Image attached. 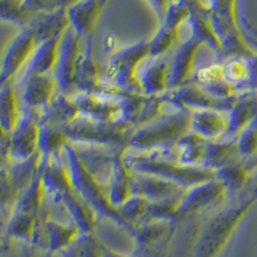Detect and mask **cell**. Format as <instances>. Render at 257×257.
Returning a JSON list of instances; mask_svg holds the SVG:
<instances>
[{
  "mask_svg": "<svg viewBox=\"0 0 257 257\" xmlns=\"http://www.w3.org/2000/svg\"><path fill=\"white\" fill-rule=\"evenodd\" d=\"M123 161L132 173L158 176L178 183L184 188L206 183L216 178L215 170L207 169L205 166L180 165L170 156L167 149L149 152L138 151V153H128L127 149H125Z\"/></svg>",
  "mask_w": 257,
  "mask_h": 257,
  "instance_id": "6da1fadb",
  "label": "cell"
},
{
  "mask_svg": "<svg viewBox=\"0 0 257 257\" xmlns=\"http://www.w3.org/2000/svg\"><path fill=\"white\" fill-rule=\"evenodd\" d=\"M190 133V112L175 109L128 134L127 148L141 152L169 149Z\"/></svg>",
  "mask_w": 257,
  "mask_h": 257,
  "instance_id": "7a4b0ae2",
  "label": "cell"
},
{
  "mask_svg": "<svg viewBox=\"0 0 257 257\" xmlns=\"http://www.w3.org/2000/svg\"><path fill=\"white\" fill-rule=\"evenodd\" d=\"M63 155L73 187L81 198L90 206L91 210L107 219L113 220L114 222L122 225L125 228L132 229V225L123 219L120 211L109 201L107 188L82 164L81 158L77 155L76 149L73 148L71 142L64 147Z\"/></svg>",
  "mask_w": 257,
  "mask_h": 257,
  "instance_id": "3957f363",
  "label": "cell"
},
{
  "mask_svg": "<svg viewBox=\"0 0 257 257\" xmlns=\"http://www.w3.org/2000/svg\"><path fill=\"white\" fill-rule=\"evenodd\" d=\"M254 202L253 198H249L217 212L202 230L194 248V257L219 256Z\"/></svg>",
  "mask_w": 257,
  "mask_h": 257,
  "instance_id": "277c9868",
  "label": "cell"
},
{
  "mask_svg": "<svg viewBox=\"0 0 257 257\" xmlns=\"http://www.w3.org/2000/svg\"><path fill=\"white\" fill-rule=\"evenodd\" d=\"M43 169H44V161H41L38 174L31 181V184L22 192L11 213L7 233L13 239L30 242L36 235L39 213L43 205V199L45 198Z\"/></svg>",
  "mask_w": 257,
  "mask_h": 257,
  "instance_id": "5b68a950",
  "label": "cell"
},
{
  "mask_svg": "<svg viewBox=\"0 0 257 257\" xmlns=\"http://www.w3.org/2000/svg\"><path fill=\"white\" fill-rule=\"evenodd\" d=\"M70 141L77 143L102 144V146H120L128 141V128L112 122L95 120L80 113L76 118L63 126Z\"/></svg>",
  "mask_w": 257,
  "mask_h": 257,
  "instance_id": "8992f818",
  "label": "cell"
},
{
  "mask_svg": "<svg viewBox=\"0 0 257 257\" xmlns=\"http://www.w3.org/2000/svg\"><path fill=\"white\" fill-rule=\"evenodd\" d=\"M148 56L149 43L121 48L114 53L107 67L108 88L122 91H133V88H139L137 84L138 68Z\"/></svg>",
  "mask_w": 257,
  "mask_h": 257,
  "instance_id": "52a82bcc",
  "label": "cell"
},
{
  "mask_svg": "<svg viewBox=\"0 0 257 257\" xmlns=\"http://www.w3.org/2000/svg\"><path fill=\"white\" fill-rule=\"evenodd\" d=\"M164 99L175 108L193 112L201 109H216V111L228 112L233 107L235 99L222 100L208 93L203 86L197 82L181 85L179 88L170 89L162 94Z\"/></svg>",
  "mask_w": 257,
  "mask_h": 257,
  "instance_id": "ba28073f",
  "label": "cell"
},
{
  "mask_svg": "<svg viewBox=\"0 0 257 257\" xmlns=\"http://www.w3.org/2000/svg\"><path fill=\"white\" fill-rule=\"evenodd\" d=\"M137 257H158L166 248L174 230V220H160L147 217L133 226Z\"/></svg>",
  "mask_w": 257,
  "mask_h": 257,
  "instance_id": "9c48e42d",
  "label": "cell"
},
{
  "mask_svg": "<svg viewBox=\"0 0 257 257\" xmlns=\"http://www.w3.org/2000/svg\"><path fill=\"white\" fill-rule=\"evenodd\" d=\"M32 109L24 107V113L15 132L8 138L9 164L24 162L39 155L40 121L36 120Z\"/></svg>",
  "mask_w": 257,
  "mask_h": 257,
  "instance_id": "30bf717a",
  "label": "cell"
},
{
  "mask_svg": "<svg viewBox=\"0 0 257 257\" xmlns=\"http://www.w3.org/2000/svg\"><path fill=\"white\" fill-rule=\"evenodd\" d=\"M80 36L72 26L68 27L62 35L59 44V56L54 76L58 81L59 93L66 95H73L76 93L75 76H76V66L80 57Z\"/></svg>",
  "mask_w": 257,
  "mask_h": 257,
  "instance_id": "8fae6325",
  "label": "cell"
},
{
  "mask_svg": "<svg viewBox=\"0 0 257 257\" xmlns=\"http://www.w3.org/2000/svg\"><path fill=\"white\" fill-rule=\"evenodd\" d=\"M226 189L221 181L216 178L208 180L206 183L193 185L187 188L184 194L179 201L178 210H176V219L189 216L194 212L210 208L217 205L220 201L226 197Z\"/></svg>",
  "mask_w": 257,
  "mask_h": 257,
  "instance_id": "7c38bea8",
  "label": "cell"
},
{
  "mask_svg": "<svg viewBox=\"0 0 257 257\" xmlns=\"http://www.w3.org/2000/svg\"><path fill=\"white\" fill-rule=\"evenodd\" d=\"M39 43L34 29L25 30L17 36L4 54L2 66V84L13 82L20 72L25 70Z\"/></svg>",
  "mask_w": 257,
  "mask_h": 257,
  "instance_id": "4fadbf2b",
  "label": "cell"
},
{
  "mask_svg": "<svg viewBox=\"0 0 257 257\" xmlns=\"http://www.w3.org/2000/svg\"><path fill=\"white\" fill-rule=\"evenodd\" d=\"M170 56H148L138 68L137 84L144 95H161L169 90Z\"/></svg>",
  "mask_w": 257,
  "mask_h": 257,
  "instance_id": "5bb4252c",
  "label": "cell"
},
{
  "mask_svg": "<svg viewBox=\"0 0 257 257\" xmlns=\"http://www.w3.org/2000/svg\"><path fill=\"white\" fill-rule=\"evenodd\" d=\"M22 84H24L22 100L25 107L35 112L43 111L47 113L59 90L58 81L54 73L36 75L27 79Z\"/></svg>",
  "mask_w": 257,
  "mask_h": 257,
  "instance_id": "9a60e30c",
  "label": "cell"
},
{
  "mask_svg": "<svg viewBox=\"0 0 257 257\" xmlns=\"http://www.w3.org/2000/svg\"><path fill=\"white\" fill-rule=\"evenodd\" d=\"M203 41L193 34L192 38L180 45L170 56L169 90L187 84L196 72V54Z\"/></svg>",
  "mask_w": 257,
  "mask_h": 257,
  "instance_id": "2e32d148",
  "label": "cell"
},
{
  "mask_svg": "<svg viewBox=\"0 0 257 257\" xmlns=\"http://www.w3.org/2000/svg\"><path fill=\"white\" fill-rule=\"evenodd\" d=\"M132 184L134 196L143 197L149 202L180 198L187 190V188L174 181L138 173H132Z\"/></svg>",
  "mask_w": 257,
  "mask_h": 257,
  "instance_id": "e0dca14e",
  "label": "cell"
},
{
  "mask_svg": "<svg viewBox=\"0 0 257 257\" xmlns=\"http://www.w3.org/2000/svg\"><path fill=\"white\" fill-rule=\"evenodd\" d=\"M190 132L210 142L222 139L229 133L228 114L216 109L190 112Z\"/></svg>",
  "mask_w": 257,
  "mask_h": 257,
  "instance_id": "ac0fdd59",
  "label": "cell"
},
{
  "mask_svg": "<svg viewBox=\"0 0 257 257\" xmlns=\"http://www.w3.org/2000/svg\"><path fill=\"white\" fill-rule=\"evenodd\" d=\"M61 39L62 36L50 39V40L40 43L38 45V48H36L34 54H32L31 59L29 61L25 70L22 71L24 76L18 79V84H22L27 79L36 76V75L54 73L57 67V62H58Z\"/></svg>",
  "mask_w": 257,
  "mask_h": 257,
  "instance_id": "d6986e66",
  "label": "cell"
},
{
  "mask_svg": "<svg viewBox=\"0 0 257 257\" xmlns=\"http://www.w3.org/2000/svg\"><path fill=\"white\" fill-rule=\"evenodd\" d=\"M207 143L208 141L190 132L167 151H169L170 156L180 165L203 166Z\"/></svg>",
  "mask_w": 257,
  "mask_h": 257,
  "instance_id": "ffe728a7",
  "label": "cell"
},
{
  "mask_svg": "<svg viewBox=\"0 0 257 257\" xmlns=\"http://www.w3.org/2000/svg\"><path fill=\"white\" fill-rule=\"evenodd\" d=\"M76 93H95L102 90L100 75L98 64L91 56L90 40L86 41L84 52L80 53L76 66V76H75Z\"/></svg>",
  "mask_w": 257,
  "mask_h": 257,
  "instance_id": "44dd1931",
  "label": "cell"
},
{
  "mask_svg": "<svg viewBox=\"0 0 257 257\" xmlns=\"http://www.w3.org/2000/svg\"><path fill=\"white\" fill-rule=\"evenodd\" d=\"M70 143V138L66 134L62 125L53 122L48 118L40 120L39 133V153L45 161L62 153L64 147Z\"/></svg>",
  "mask_w": 257,
  "mask_h": 257,
  "instance_id": "7402d4cb",
  "label": "cell"
},
{
  "mask_svg": "<svg viewBox=\"0 0 257 257\" xmlns=\"http://www.w3.org/2000/svg\"><path fill=\"white\" fill-rule=\"evenodd\" d=\"M108 198L112 205L118 210L128 199L134 197V190L132 184V171L127 169L123 161V155L114 164L109 183L107 185Z\"/></svg>",
  "mask_w": 257,
  "mask_h": 257,
  "instance_id": "603a6c76",
  "label": "cell"
},
{
  "mask_svg": "<svg viewBox=\"0 0 257 257\" xmlns=\"http://www.w3.org/2000/svg\"><path fill=\"white\" fill-rule=\"evenodd\" d=\"M24 108H21L13 82L2 84L0 95V125L4 137H11L20 123Z\"/></svg>",
  "mask_w": 257,
  "mask_h": 257,
  "instance_id": "cb8c5ba5",
  "label": "cell"
},
{
  "mask_svg": "<svg viewBox=\"0 0 257 257\" xmlns=\"http://www.w3.org/2000/svg\"><path fill=\"white\" fill-rule=\"evenodd\" d=\"M226 114L229 121L228 137L237 138L243 128L257 116V99L249 91L239 94Z\"/></svg>",
  "mask_w": 257,
  "mask_h": 257,
  "instance_id": "d4e9b609",
  "label": "cell"
},
{
  "mask_svg": "<svg viewBox=\"0 0 257 257\" xmlns=\"http://www.w3.org/2000/svg\"><path fill=\"white\" fill-rule=\"evenodd\" d=\"M45 233L49 251L57 252L67 248L71 244L79 240L84 235L81 229L73 221L70 224H62L54 219H48L45 221Z\"/></svg>",
  "mask_w": 257,
  "mask_h": 257,
  "instance_id": "484cf974",
  "label": "cell"
},
{
  "mask_svg": "<svg viewBox=\"0 0 257 257\" xmlns=\"http://www.w3.org/2000/svg\"><path fill=\"white\" fill-rule=\"evenodd\" d=\"M100 4L102 0H84L68 11L67 16L71 26L79 36L90 34L99 15Z\"/></svg>",
  "mask_w": 257,
  "mask_h": 257,
  "instance_id": "4316f807",
  "label": "cell"
},
{
  "mask_svg": "<svg viewBox=\"0 0 257 257\" xmlns=\"http://www.w3.org/2000/svg\"><path fill=\"white\" fill-rule=\"evenodd\" d=\"M216 179L224 184L226 189V194L229 197L235 196L238 192L243 189L247 185L251 176V169L247 166L245 162H238V164L228 165L221 169H217Z\"/></svg>",
  "mask_w": 257,
  "mask_h": 257,
  "instance_id": "83f0119b",
  "label": "cell"
},
{
  "mask_svg": "<svg viewBox=\"0 0 257 257\" xmlns=\"http://www.w3.org/2000/svg\"><path fill=\"white\" fill-rule=\"evenodd\" d=\"M79 257H103L102 247L96 244V242L91 239L90 235H86L84 237L81 247L79 249Z\"/></svg>",
  "mask_w": 257,
  "mask_h": 257,
  "instance_id": "f1b7e54d",
  "label": "cell"
},
{
  "mask_svg": "<svg viewBox=\"0 0 257 257\" xmlns=\"http://www.w3.org/2000/svg\"><path fill=\"white\" fill-rule=\"evenodd\" d=\"M102 252H103V257H137L134 254L132 256H126V254L120 253V252L114 251V249L108 248V247H103L102 245Z\"/></svg>",
  "mask_w": 257,
  "mask_h": 257,
  "instance_id": "f546056e",
  "label": "cell"
},
{
  "mask_svg": "<svg viewBox=\"0 0 257 257\" xmlns=\"http://www.w3.org/2000/svg\"><path fill=\"white\" fill-rule=\"evenodd\" d=\"M251 198H253L254 201H257V185H256V188H254V189H253V192H252Z\"/></svg>",
  "mask_w": 257,
  "mask_h": 257,
  "instance_id": "4dcf8cb0",
  "label": "cell"
}]
</instances>
